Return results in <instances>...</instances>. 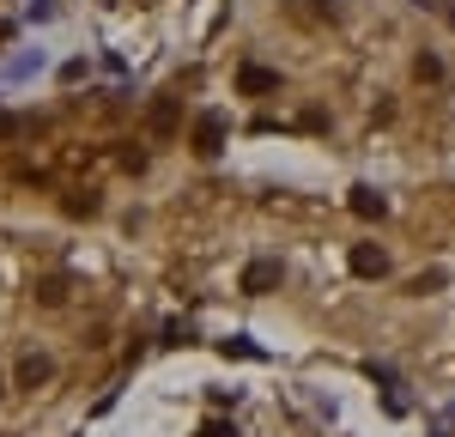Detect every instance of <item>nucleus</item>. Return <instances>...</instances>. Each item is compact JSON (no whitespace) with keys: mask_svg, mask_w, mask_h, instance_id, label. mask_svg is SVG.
Here are the masks:
<instances>
[{"mask_svg":"<svg viewBox=\"0 0 455 437\" xmlns=\"http://www.w3.org/2000/svg\"><path fill=\"white\" fill-rule=\"evenodd\" d=\"M195 152H201V158H212V152H225V115H201V122H195Z\"/></svg>","mask_w":455,"mask_h":437,"instance_id":"f257e3e1","label":"nucleus"},{"mask_svg":"<svg viewBox=\"0 0 455 437\" xmlns=\"http://www.w3.org/2000/svg\"><path fill=\"white\" fill-rule=\"evenodd\" d=\"M352 274H358V280H383L388 255L377 250V243H352Z\"/></svg>","mask_w":455,"mask_h":437,"instance_id":"f03ea898","label":"nucleus"},{"mask_svg":"<svg viewBox=\"0 0 455 437\" xmlns=\"http://www.w3.org/2000/svg\"><path fill=\"white\" fill-rule=\"evenodd\" d=\"M352 213H358V218H383V213H388V201L377 195V188H371V182H358V188H352Z\"/></svg>","mask_w":455,"mask_h":437,"instance_id":"7ed1b4c3","label":"nucleus"},{"mask_svg":"<svg viewBox=\"0 0 455 437\" xmlns=\"http://www.w3.org/2000/svg\"><path fill=\"white\" fill-rule=\"evenodd\" d=\"M267 286H280V261H249L243 291H267Z\"/></svg>","mask_w":455,"mask_h":437,"instance_id":"20e7f679","label":"nucleus"},{"mask_svg":"<svg viewBox=\"0 0 455 437\" xmlns=\"http://www.w3.org/2000/svg\"><path fill=\"white\" fill-rule=\"evenodd\" d=\"M237 85L255 98V91H274V85H280V73H274V68H243V79H237Z\"/></svg>","mask_w":455,"mask_h":437,"instance_id":"39448f33","label":"nucleus"},{"mask_svg":"<svg viewBox=\"0 0 455 437\" xmlns=\"http://www.w3.org/2000/svg\"><path fill=\"white\" fill-rule=\"evenodd\" d=\"M43 377H49V359H36V353H31V359L19 364V383H25V389H36Z\"/></svg>","mask_w":455,"mask_h":437,"instance_id":"423d86ee","label":"nucleus"},{"mask_svg":"<svg viewBox=\"0 0 455 437\" xmlns=\"http://www.w3.org/2000/svg\"><path fill=\"white\" fill-rule=\"evenodd\" d=\"M36 68H43V49H36V55H19V61L6 68V79H31Z\"/></svg>","mask_w":455,"mask_h":437,"instance_id":"0eeeda50","label":"nucleus"},{"mask_svg":"<svg viewBox=\"0 0 455 437\" xmlns=\"http://www.w3.org/2000/svg\"><path fill=\"white\" fill-rule=\"evenodd\" d=\"M413 73H419L425 85H437V79H443V61H437V55H419V61H413Z\"/></svg>","mask_w":455,"mask_h":437,"instance_id":"6e6552de","label":"nucleus"},{"mask_svg":"<svg viewBox=\"0 0 455 437\" xmlns=\"http://www.w3.org/2000/svg\"><path fill=\"white\" fill-rule=\"evenodd\" d=\"M443 280H450V274H443V267H425L419 280H413V291H443Z\"/></svg>","mask_w":455,"mask_h":437,"instance_id":"1a4fd4ad","label":"nucleus"},{"mask_svg":"<svg viewBox=\"0 0 455 437\" xmlns=\"http://www.w3.org/2000/svg\"><path fill=\"white\" fill-rule=\"evenodd\" d=\"M231 353H237V359H261V346H249L243 334H237V340H225V359H231Z\"/></svg>","mask_w":455,"mask_h":437,"instance_id":"9d476101","label":"nucleus"},{"mask_svg":"<svg viewBox=\"0 0 455 437\" xmlns=\"http://www.w3.org/2000/svg\"><path fill=\"white\" fill-rule=\"evenodd\" d=\"M25 12H31L36 25H43V19H55V0H31V6H25Z\"/></svg>","mask_w":455,"mask_h":437,"instance_id":"9b49d317","label":"nucleus"},{"mask_svg":"<svg viewBox=\"0 0 455 437\" xmlns=\"http://www.w3.org/2000/svg\"><path fill=\"white\" fill-rule=\"evenodd\" d=\"M6 134H19V115H0V140H6Z\"/></svg>","mask_w":455,"mask_h":437,"instance_id":"f8f14e48","label":"nucleus"},{"mask_svg":"<svg viewBox=\"0 0 455 437\" xmlns=\"http://www.w3.org/2000/svg\"><path fill=\"white\" fill-rule=\"evenodd\" d=\"M450 25H455V12H450Z\"/></svg>","mask_w":455,"mask_h":437,"instance_id":"ddd939ff","label":"nucleus"}]
</instances>
